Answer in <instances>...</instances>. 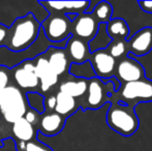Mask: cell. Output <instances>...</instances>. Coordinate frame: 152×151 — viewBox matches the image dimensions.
<instances>
[{"label":"cell","instance_id":"6da1fadb","mask_svg":"<svg viewBox=\"0 0 152 151\" xmlns=\"http://www.w3.org/2000/svg\"><path fill=\"white\" fill-rule=\"evenodd\" d=\"M42 25L32 12L16 19L8 27L5 47L12 52H22L30 48L39 35Z\"/></svg>","mask_w":152,"mask_h":151},{"label":"cell","instance_id":"7a4b0ae2","mask_svg":"<svg viewBox=\"0 0 152 151\" xmlns=\"http://www.w3.org/2000/svg\"><path fill=\"white\" fill-rule=\"evenodd\" d=\"M107 122L113 131L124 137L134 135L139 128V119L134 108L122 101L111 105L107 113Z\"/></svg>","mask_w":152,"mask_h":151},{"label":"cell","instance_id":"3957f363","mask_svg":"<svg viewBox=\"0 0 152 151\" xmlns=\"http://www.w3.org/2000/svg\"><path fill=\"white\" fill-rule=\"evenodd\" d=\"M0 111L4 120L14 124L26 113L25 96L20 88L7 86L0 90Z\"/></svg>","mask_w":152,"mask_h":151},{"label":"cell","instance_id":"277c9868","mask_svg":"<svg viewBox=\"0 0 152 151\" xmlns=\"http://www.w3.org/2000/svg\"><path fill=\"white\" fill-rule=\"evenodd\" d=\"M47 39L53 44H59L72 36V22L65 15L50 17L40 23Z\"/></svg>","mask_w":152,"mask_h":151},{"label":"cell","instance_id":"5b68a950","mask_svg":"<svg viewBox=\"0 0 152 151\" xmlns=\"http://www.w3.org/2000/svg\"><path fill=\"white\" fill-rule=\"evenodd\" d=\"M121 94L122 103L128 105L129 101H152V81L143 79L136 82L124 83L117 91Z\"/></svg>","mask_w":152,"mask_h":151},{"label":"cell","instance_id":"8992f818","mask_svg":"<svg viewBox=\"0 0 152 151\" xmlns=\"http://www.w3.org/2000/svg\"><path fill=\"white\" fill-rule=\"evenodd\" d=\"M88 61L90 62L96 78L109 80L115 77L116 60L107 52V50H98L94 53H90Z\"/></svg>","mask_w":152,"mask_h":151},{"label":"cell","instance_id":"52a82bcc","mask_svg":"<svg viewBox=\"0 0 152 151\" xmlns=\"http://www.w3.org/2000/svg\"><path fill=\"white\" fill-rule=\"evenodd\" d=\"M99 24L92 12H83L78 15L76 20L72 23V35L89 42L97 33Z\"/></svg>","mask_w":152,"mask_h":151},{"label":"cell","instance_id":"ba28073f","mask_svg":"<svg viewBox=\"0 0 152 151\" xmlns=\"http://www.w3.org/2000/svg\"><path fill=\"white\" fill-rule=\"evenodd\" d=\"M115 78L120 83L123 82V84L143 80L145 78L144 69L141 63L128 55L122 58L116 65Z\"/></svg>","mask_w":152,"mask_h":151},{"label":"cell","instance_id":"9c48e42d","mask_svg":"<svg viewBox=\"0 0 152 151\" xmlns=\"http://www.w3.org/2000/svg\"><path fill=\"white\" fill-rule=\"evenodd\" d=\"M109 83L106 85L102 83V79L92 78L88 80L87 87V108L89 109H99L102 106L110 101V95L113 91L107 89Z\"/></svg>","mask_w":152,"mask_h":151},{"label":"cell","instance_id":"30bf717a","mask_svg":"<svg viewBox=\"0 0 152 151\" xmlns=\"http://www.w3.org/2000/svg\"><path fill=\"white\" fill-rule=\"evenodd\" d=\"M127 52L136 56H144L152 50V27H144L126 42Z\"/></svg>","mask_w":152,"mask_h":151},{"label":"cell","instance_id":"8fae6325","mask_svg":"<svg viewBox=\"0 0 152 151\" xmlns=\"http://www.w3.org/2000/svg\"><path fill=\"white\" fill-rule=\"evenodd\" d=\"M14 78L18 86L25 90L34 89L39 85L35 75V65L32 60H27L17 65L14 71Z\"/></svg>","mask_w":152,"mask_h":151},{"label":"cell","instance_id":"7c38bea8","mask_svg":"<svg viewBox=\"0 0 152 151\" xmlns=\"http://www.w3.org/2000/svg\"><path fill=\"white\" fill-rule=\"evenodd\" d=\"M38 4L50 14L51 12H63V15H81L90 6V1H39Z\"/></svg>","mask_w":152,"mask_h":151},{"label":"cell","instance_id":"4fadbf2b","mask_svg":"<svg viewBox=\"0 0 152 151\" xmlns=\"http://www.w3.org/2000/svg\"><path fill=\"white\" fill-rule=\"evenodd\" d=\"M35 65V75L39 82L42 92H47L51 87L57 84L59 77L51 69L48 59L45 56H38L34 61Z\"/></svg>","mask_w":152,"mask_h":151},{"label":"cell","instance_id":"5bb4252c","mask_svg":"<svg viewBox=\"0 0 152 151\" xmlns=\"http://www.w3.org/2000/svg\"><path fill=\"white\" fill-rule=\"evenodd\" d=\"M65 51L70 63H84L89 60L90 51L88 42L72 35L67 40Z\"/></svg>","mask_w":152,"mask_h":151},{"label":"cell","instance_id":"9a60e30c","mask_svg":"<svg viewBox=\"0 0 152 151\" xmlns=\"http://www.w3.org/2000/svg\"><path fill=\"white\" fill-rule=\"evenodd\" d=\"M65 124V118L54 113H47L40 118L38 123V131L40 136L54 137L63 129Z\"/></svg>","mask_w":152,"mask_h":151},{"label":"cell","instance_id":"2e32d148","mask_svg":"<svg viewBox=\"0 0 152 151\" xmlns=\"http://www.w3.org/2000/svg\"><path fill=\"white\" fill-rule=\"evenodd\" d=\"M47 52L50 53L49 56L47 57V59H48L51 69L58 77L63 75L70 65L69 59L67 57L65 49L51 47Z\"/></svg>","mask_w":152,"mask_h":151},{"label":"cell","instance_id":"e0dca14e","mask_svg":"<svg viewBox=\"0 0 152 151\" xmlns=\"http://www.w3.org/2000/svg\"><path fill=\"white\" fill-rule=\"evenodd\" d=\"M129 31V27L123 19L112 18L107 23V33L114 42H126Z\"/></svg>","mask_w":152,"mask_h":151},{"label":"cell","instance_id":"ac0fdd59","mask_svg":"<svg viewBox=\"0 0 152 151\" xmlns=\"http://www.w3.org/2000/svg\"><path fill=\"white\" fill-rule=\"evenodd\" d=\"M56 106H55V113L60 115L63 118H67L69 115L74 114L78 110V104L76 98L59 91L56 95Z\"/></svg>","mask_w":152,"mask_h":151},{"label":"cell","instance_id":"d6986e66","mask_svg":"<svg viewBox=\"0 0 152 151\" xmlns=\"http://www.w3.org/2000/svg\"><path fill=\"white\" fill-rule=\"evenodd\" d=\"M88 80L76 79L72 81H65L60 85V92H63L74 98L81 97L87 92Z\"/></svg>","mask_w":152,"mask_h":151},{"label":"cell","instance_id":"ffe728a7","mask_svg":"<svg viewBox=\"0 0 152 151\" xmlns=\"http://www.w3.org/2000/svg\"><path fill=\"white\" fill-rule=\"evenodd\" d=\"M12 133L19 142H29L36 135V129L23 117L12 124Z\"/></svg>","mask_w":152,"mask_h":151},{"label":"cell","instance_id":"44dd1931","mask_svg":"<svg viewBox=\"0 0 152 151\" xmlns=\"http://www.w3.org/2000/svg\"><path fill=\"white\" fill-rule=\"evenodd\" d=\"M112 39L107 33V24L100 23L98 26L97 33L95 34L90 42H88L89 51L90 53H94L98 50H106L111 44Z\"/></svg>","mask_w":152,"mask_h":151},{"label":"cell","instance_id":"7402d4cb","mask_svg":"<svg viewBox=\"0 0 152 151\" xmlns=\"http://www.w3.org/2000/svg\"><path fill=\"white\" fill-rule=\"evenodd\" d=\"M68 71L70 75L76 77L77 79H85V80H90L92 78H95V74L92 69L89 61L84 63H70L68 67Z\"/></svg>","mask_w":152,"mask_h":151},{"label":"cell","instance_id":"603a6c76","mask_svg":"<svg viewBox=\"0 0 152 151\" xmlns=\"http://www.w3.org/2000/svg\"><path fill=\"white\" fill-rule=\"evenodd\" d=\"M25 97H26L27 104H28V107L30 108V110H33L40 115L46 112V109H45V98L46 97L40 92L27 91Z\"/></svg>","mask_w":152,"mask_h":151},{"label":"cell","instance_id":"cb8c5ba5","mask_svg":"<svg viewBox=\"0 0 152 151\" xmlns=\"http://www.w3.org/2000/svg\"><path fill=\"white\" fill-rule=\"evenodd\" d=\"M92 14L99 23L107 24L109 21L112 20L113 7L108 1H100L95 4Z\"/></svg>","mask_w":152,"mask_h":151},{"label":"cell","instance_id":"d4e9b609","mask_svg":"<svg viewBox=\"0 0 152 151\" xmlns=\"http://www.w3.org/2000/svg\"><path fill=\"white\" fill-rule=\"evenodd\" d=\"M17 151H53L52 148L42 142L29 141V142H18L16 144Z\"/></svg>","mask_w":152,"mask_h":151},{"label":"cell","instance_id":"484cf974","mask_svg":"<svg viewBox=\"0 0 152 151\" xmlns=\"http://www.w3.org/2000/svg\"><path fill=\"white\" fill-rule=\"evenodd\" d=\"M107 52L113 57V58H119L122 57L127 53V46H126V42H111L109 47L106 49Z\"/></svg>","mask_w":152,"mask_h":151},{"label":"cell","instance_id":"4316f807","mask_svg":"<svg viewBox=\"0 0 152 151\" xmlns=\"http://www.w3.org/2000/svg\"><path fill=\"white\" fill-rule=\"evenodd\" d=\"M39 115L40 114L36 113V112L33 111V110H28V111H26V113H25L24 118L27 122H29L31 125L35 126L36 124L39 123V121H38V117H39Z\"/></svg>","mask_w":152,"mask_h":151},{"label":"cell","instance_id":"83f0119b","mask_svg":"<svg viewBox=\"0 0 152 151\" xmlns=\"http://www.w3.org/2000/svg\"><path fill=\"white\" fill-rule=\"evenodd\" d=\"M8 36V27L0 24V47H5Z\"/></svg>","mask_w":152,"mask_h":151},{"label":"cell","instance_id":"f1b7e54d","mask_svg":"<svg viewBox=\"0 0 152 151\" xmlns=\"http://www.w3.org/2000/svg\"><path fill=\"white\" fill-rule=\"evenodd\" d=\"M55 106H56V96L55 95H50L47 98H45V109L46 111H52L55 109Z\"/></svg>","mask_w":152,"mask_h":151},{"label":"cell","instance_id":"f546056e","mask_svg":"<svg viewBox=\"0 0 152 151\" xmlns=\"http://www.w3.org/2000/svg\"><path fill=\"white\" fill-rule=\"evenodd\" d=\"M8 82H10V79H8L7 73L1 69H0V90L6 88L8 86Z\"/></svg>","mask_w":152,"mask_h":151},{"label":"cell","instance_id":"4dcf8cb0","mask_svg":"<svg viewBox=\"0 0 152 151\" xmlns=\"http://www.w3.org/2000/svg\"><path fill=\"white\" fill-rule=\"evenodd\" d=\"M138 4L142 8L143 12L152 14V1H139Z\"/></svg>","mask_w":152,"mask_h":151}]
</instances>
